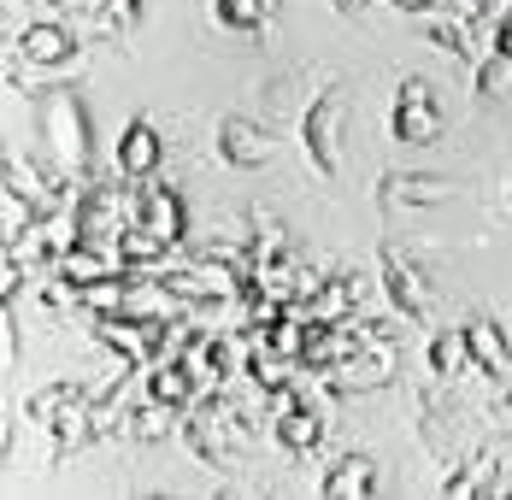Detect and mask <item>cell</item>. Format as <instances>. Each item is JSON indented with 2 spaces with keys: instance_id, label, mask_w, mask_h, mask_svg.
Returning <instances> with one entry per match:
<instances>
[{
  "instance_id": "cell-18",
  "label": "cell",
  "mask_w": 512,
  "mask_h": 500,
  "mask_svg": "<svg viewBox=\"0 0 512 500\" xmlns=\"http://www.w3.org/2000/svg\"><path fill=\"white\" fill-rule=\"evenodd\" d=\"M183 412H189V406H177V400L142 395L136 400V412H130V424H124V436H130L136 448H154V442H165L171 430H183Z\"/></svg>"
},
{
  "instance_id": "cell-4",
  "label": "cell",
  "mask_w": 512,
  "mask_h": 500,
  "mask_svg": "<svg viewBox=\"0 0 512 500\" xmlns=\"http://www.w3.org/2000/svg\"><path fill=\"white\" fill-rule=\"evenodd\" d=\"M136 224V195H130V183L118 177V183H83V195H77V236L83 242H106V248H118V236Z\"/></svg>"
},
{
  "instance_id": "cell-14",
  "label": "cell",
  "mask_w": 512,
  "mask_h": 500,
  "mask_svg": "<svg viewBox=\"0 0 512 500\" xmlns=\"http://www.w3.org/2000/svg\"><path fill=\"white\" fill-rule=\"evenodd\" d=\"M136 224H148L154 236H165L171 248L189 236V212H183V195L171 183H136Z\"/></svg>"
},
{
  "instance_id": "cell-15",
  "label": "cell",
  "mask_w": 512,
  "mask_h": 500,
  "mask_svg": "<svg viewBox=\"0 0 512 500\" xmlns=\"http://www.w3.org/2000/svg\"><path fill=\"white\" fill-rule=\"evenodd\" d=\"M307 324H348V318H359L354 306H359V277L354 271H330L324 277V289L312 300H289Z\"/></svg>"
},
{
  "instance_id": "cell-16",
  "label": "cell",
  "mask_w": 512,
  "mask_h": 500,
  "mask_svg": "<svg viewBox=\"0 0 512 500\" xmlns=\"http://www.w3.org/2000/svg\"><path fill=\"white\" fill-rule=\"evenodd\" d=\"M271 436H277V448H283V453L307 459V453L324 442V418H318V406H312V400H295V406H283V412L271 418Z\"/></svg>"
},
{
  "instance_id": "cell-29",
  "label": "cell",
  "mask_w": 512,
  "mask_h": 500,
  "mask_svg": "<svg viewBox=\"0 0 512 500\" xmlns=\"http://www.w3.org/2000/svg\"><path fill=\"white\" fill-rule=\"evenodd\" d=\"M495 48H501V53L512 59V0L501 6V18H495Z\"/></svg>"
},
{
  "instance_id": "cell-21",
  "label": "cell",
  "mask_w": 512,
  "mask_h": 500,
  "mask_svg": "<svg viewBox=\"0 0 512 500\" xmlns=\"http://www.w3.org/2000/svg\"><path fill=\"white\" fill-rule=\"evenodd\" d=\"M118 253H124V265H130V271H154L159 259H171V242L154 236L148 224H130V230L118 236Z\"/></svg>"
},
{
  "instance_id": "cell-25",
  "label": "cell",
  "mask_w": 512,
  "mask_h": 500,
  "mask_svg": "<svg viewBox=\"0 0 512 500\" xmlns=\"http://www.w3.org/2000/svg\"><path fill=\"white\" fill-rule=\"evenodd\" d=\"M36 218H42V206H36V200L18 195V189H6V200H0V236H6V242H12V236H24Z\"/></svg>"
},
{
  "instance_id": "cell-2",
  "label": "cell",
  "mask_w": 512,
  "mask_h": 500,
  "mask_svg": "<svg viewBox=\"0 0 512 500\" xmlns=\"http://www.w3.org/2000/svg\"><path fill=\"white\" fill-rule=\"evenodd\" d=\"M342 130H348L342 89L336 83H318V95L301 106V148H307L312 177H324V183H336V171H342Z\"/></svg>"
},
{
  "instance_id": "cell-1",
  "label": "cell",
  "mask_w": 512,
  "mask_h": 500,
  "mask_svg": "<svg viewBox=\"0 0 512 500\" xmlns=\"http://www.w3.org/2000/svg\"><path fill=\"white\" fill-rule=\"evenodd\" d=\"M42 142L48 153L71 171V177H95V142H89V112H83V100L71 95V89H53L42 95Z\"/></svg>"
},
{
  "instance_id": "cell-20",
  "label": "cell",
  "mask_w": 512,
  "mask_h": 500,
  "mask_svg": "<svg viewBox=\"0 0 512 500\" xmlns=\"http://www.w3.org/2000/svg\"><path fill=\"white\" fill-rule=\"evenodd\" d=\"M465 342H471V365H477L483 377H507L512 371L507 336L495 330V318H471V324H465Z\"/></svg>"
},
{
  "instance_id": "cell-3",
  "label": "cell",
  "mask_w": 512,
  "mask_h": 500,
  "mask_svg": "<svg viewBox=\"0 0 512 500\" xmlns=\"http://www.w3.org/2000/svg\"><path fill=\"white\" fill-rule=\"evenodd\" d=\"M377 277H383L389 306H395L407 324H436V289H430L424 265H418L407 248H395V242H389V248L377 253Z\"/></svg>"
},
{
  "instance_id": "cell-27",
  "label": "cell",
  "mask_w": 512,
  "mask_h": 500,
  "mask_svg": "<svg viewBox=\"0 0 512 500\" xmlns=\"http://www.w3.org/2000/svg\"><path fill=\"white\" fill-rule=\"evenodd\" d=\"M24 271H30V259H18V253L6 248V259H0V289H6V300H18V283H24Z\"/></svg>"
},
{
  "instance_id": "cell-6",
  "label": "cell",
  "mask_w": 512,
  "mask_h": 500,
  "mask_svg": "<svg viewBox=\"0 0 512 500\" xmlns=\"http://www.w3.org/2000/svg\"><path fill=\"white\" fill-rule=\"evenodd\" d=\"M212 148H218V159L230 171H265L277 159V136L265 124H254V118H242V112H224L212 124Z\"/></svg>"
},
{
  "instance_id": "cell-8",
  "label": "cell",
  "mask_w": 512,
  "mask_h": 500,
  "mask_svg": "<svg viewBox=\"0 0 512 500\" xmlns=\"http://www.w3.org/2000/svg\"><path fill=\"white\" fill-rule=\"evenodd\" d=\"M177 324V318H171ZM165 318H130V312H95V342H101L106 353H124V359H154L159 342H165V330H171Z\"/></svg>"
},
{
  "instance_id": "cell-12",
  "label": "cell",
  "mask_w": 512,
  "mask_h": 500,
  "mask_svg": "<svg viewBox=\"0 0 512 500\" xmlns=\"http://www.w3.org/2000/svg\"><path fill=\"white\" fill-rule=\"evenodd\" d=\"M454 195V183L442 177H424V171H383L377 177V206L383 212H430Z\"/></svg>"
},
{
  "instance_id": "cell-31",
  "label": "cell",
  "mask_w": 512,
  "mask_h": 500,
  "mask_svg": "<svg viewBox=\"0 0 512 500\" xmlns=\"http://www.w3.org/2000/svg\"><path fill=\"white\" fill-rule=\"evenodd\" d=\"M106 6H112L124 24H136V18H142V0H106Z\"/></svg>"
},
{
  "instance_id": "cell-30",
  "label": "cell",
  "mask_w": 512,
  "mask_h": 500,
  "mask_svg": "<svg viewBox=\"0 0 512 500\" xmlns=\"http://www.w3.org/2000/svg\"><path fill=\"white\" fill-rule=\"evenodd\" d=\"M489 424H495V430H507L512 436V389L501 400H495V406H489Z\"/></svg>"
},
{
  "instance_id": "cell-9",
  "label": "cell",
  "mask_w": 512,
  "mask_h": 500,
  "mask_svg": "<svg viewBox=\"0 0 512 500\" xmlns=\"http://www.w3.org/2000/svg\"><path fill=\"white\" fill-rule=\"evenodd\" d=\"M6 189L30 195L36 206H71L83 189H71V171L59 159H36V153H6Z\"/></svg>"
},
{
  "instance_id": "cell-24",
  "label": "cell",
  "mask_w": 512,
  "mask_h": 500,
  "mask_svg": "<svg viewBox=\"0 0 512 500\" xmlns=\"http://www.w3.org/2000/svg\"><path fill=\"white\" fill-rule=\"evenodd\" d=\"M265 0H212V18L224 24V30H236V36H248V30H259L265 24Z\"/></svg>"
},
{
  "instance_id": "cell-5",
  "label": "cell",
  "mask_w": 512,
  "mask_h": 500,
  "mask_svg": "<svg viewBox=\"0 0 512 500\" xmlns=\"http://www.w3.org/2000/svg\"><path fill=\"white\" fill-rule=\"evenodd\" d=\"M442 106H436V89L424 77H401L395 83V106H389V136L401 148H430L442 136Z\"/></svg>"
},
{
  "instance_id": "cell-26",
  "label": "cell",
  "mask_w": 512,
  "mask_h": 500,
  "mask_svg": "<svg viewBox=\"0 0 512 500\" xmlns=\"http://www.w3.org/2000/svg\"><path fill=\"white\" fill-rule=\"evenodd\" d=\"M418 436H424V453H430V459H448V453H454V424H442V412H436V406H424Z\"/></svg>"
},
{
  "instance_id": "cell-13",
  "label": "cell",
  "mask_w": 512,
  "mask_h": 500,
  "mask_svg": "<svg viewBox=\"0 0 512 500\" xmlns=\"http://www.w3.org/2000/svg\"><path fill=\"white\" fill-rule=\"evenodd\" d=\"M165 165V136L154 130V118H130L118 136V177L124 183H154Z\"/></svg>"
},
{
  "instance_id": "cell-7",
  "label": "cell",
  "mask_w": 512,
  "mask_h": 500,
  "mask_svg": "<svg viewBox=\"0 0 512 500\" xmlns=\"http://www.w3.org/2000/svg\"><path fill=\"white\" fill-rule=\"evenodd\" d=\"M395 371H401L395 342H365L354 359H342L336 371H324V383H330V395H371V389H389Z\"/></svg>"
},
{
  "instance_id": "cell-17",
  "label": "cell",
  "mask_w": 512,
  "mask_h": 500,
  "mask_svg": "<svg viewBox=\"0 0 512 500\" xmlns=\"http://www.w3.org/2000/svg\"><path fill=\"white\" fill-rule=\"evenodd\" d=\"M318 495H330V500L377 495V459H371V453H342V459L318 477Z\"/></svg>"
},
{
  "instance_id": "cell-19",
  "label": "cell",
  "mask_w": 512,
  "mask_h": 500,
  "mask_svg": "<svg viewBox=\"0 0 512 500\" xmlns=\"http://www.w3.org/2000/svg\"><path fill=\"white\" fill-rule=\"evenodd\" d=\"M77 406H89V389L65 377V383H48V389H36V395L24 400V418L42 424V430H53V424H59L65 412H77Z\"/></svg>"
},
{
  "instance_id": "cell-28",
  "label": "cell",
  "mask_w": 512,
  "mask_h": 500,
  "mask_svg": "<svg viewBox=\"0 0 512 500\" xmlns=\"http://www.w3.org/2000/svg\"><path fill=\"white\" fill-rule=\"evenodd\" d=\"M24 6H30V18H71L83 0H24Z\"/></svg>"
},
{
  "instance_id": "cell-11",
  "label": "cell",
  "mask_w": 512,
  "mask_h": 500,
  "mask_svg": "<svg viewBox=\"0 0 512 500\" xmlns=\"http://www.w3.org/2000/svg\"><path fill=\"white\" fill-rule=\"evenodd\" d=\"M53 265H59V277H71L77 289H106V283H124V277H130L124 253L106 248V242H83V236L59 253Z\"/></svg>"
},
{
  "instance_id": "cell-32",
  "label": "cell",
  "mask_w": 512,
  "mask_h": 500,
  "mask_svg": "<svg viewBox=\"0 0 512 500\" xmlns=\"http://www.w3.org/2000/svg\"><path fill=\"white\" fill-rule=\"evenodd\" d=\"M389 6H401V12H436L442 0H389Z\"/></svg>"
},
{
  "instance_id": "cell-33",
  "label": "cell",
  "mask_w": 512,
  "mask_h": 500,
  "mask_svg": "<svg viewBox=\"0 0 512 500\" xmlns=\"http://www.w3.org/2000/svg\"><path fill=\"white\" fill-rule=\"evenodd\" d=\"M330 6H336L342 18H354V12H359V6H365V0H330Z\"/></svg>"
},
{
  "instance_id": "cell-23",
  "label": "cell",
  "mask_w": 512,
  "mask_h": 500,
  "mask_svg": "<svg viewBox=\"0 0 512 500\" xmlns=\"http://www.w3.org/2000/svg\"><path fill=\"white\" fill-rule=\"evenodd\" d=\"M471 89L483 100H495V95H507L512 89V59L501 48H489L483 59H477V77H471Z\"/></svg>"
},
{
  "instance_id": "cell-10",
  "label": "cell",
  "mask_w": 512,
  "mask_h": 500,
  "mask_svg": "<svg viewBox=\"0 0 512 500\" xmlns=\"http://www.w3.org/2000/svg\"><path fill=\"white\" fill-rule=\"evenodd\" d=\"M12 53L42 71H65V65H77V30H71V18H30L12 36Z\"/></svg>"
},
{
  "instance_id": "cell-22",
  "label": "cell",
  "mask_w": 512,
  "mask_h": 500,
  "mask_svg": "<svg viewBox=\"0 0 512 500\" xmlns=\"http://www.w3.org/2000/svg\"><path fill=\"white\" fill-rule=\"evenodd\" d=\"M465 365H471V342H465V330H436V336H430V377L454 383Z\"/></svg>"
}]
</instances>
